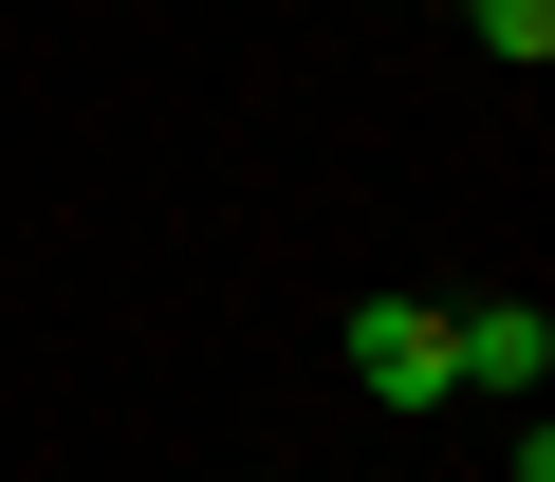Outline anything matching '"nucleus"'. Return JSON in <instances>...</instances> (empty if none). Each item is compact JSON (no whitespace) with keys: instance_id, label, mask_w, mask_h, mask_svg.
I'll return each instance as SVG.
<instances>
[{"instance_id":"2","label":"nucleus","mask_w":555,"mask_h":482,"mask_svg":"<svg viewBox=\"0 0 555 482\" xmlns=\"http://www.w3.org/2000/svg\"><path fill=\"white\" fill-rule=\"evenodd\" d=\"M537 371H555V316L537 297H481L463 316V390H537Z\"/></svg>"},{"instance_id":"1","label":"nucleus","mask_w":555,"mask_h":482,"mask_svg":"<svg viewBox=\"0 0 555 482\" xmlns=\"http://www.w3.org/2000/svg\"><path fill=\"white\" fill-rule=\"evenodd\" d=\"M352 371H371V408H444V390H463V316H426V297H352Z\"/></svg>"},{"instance_id":"3","label":"nucleus","mask_w":555,"mask_h":482,"mask_svg":"<svg viewBox=\"0 0 555 482\" xmlns=\"http://www.w3.org/2000/svg\"><path fill=\"white\" fill-rule=\"evenodd\" d=\"M463 20H481V56H500V75H537V56H555V0H463Z\"/></svg>"}]
</instances>
